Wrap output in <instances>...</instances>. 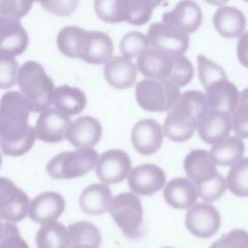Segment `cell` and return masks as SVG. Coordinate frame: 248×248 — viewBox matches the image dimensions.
Instances as JSON below:
<instances>
[{
  "label": "cell",
  "mask_w": 248,
  "mask_h": 248,
  "mask_svg": "<svg viewBox=\"0 0 248 248\" xmlns=\"http://www.w3.org/2000/svg\"><path fill=\"white\" fill-rule=\"evenodd\" d=\"M208 111L205 93L198 90L183 92L164 120L162 127L164 135L176 142L188 140L196 132L199 122Z\"/></svg>",
  "instance_id": "obj_1"
},
{
  "label": "cell",
  "mask_w": 248,
  "mask_h": 248,
  "mask_svg": "<svg viewBox=\"0 0 248 248\" xmlns=\"http://www.w3.org/2000/svg\"><path fill=\"white\" fill-rule=\"evenodd\" d=\"M16 83L31 111L42 112L52 104L54 83L39 62L30 60L23 63L19 67Z\"/></svg>",
  "instance_id": "obj_2"
},
{
  "label": "cell",
  "mask_w": 248,
  "mask_h": 248,
  "mask_svg": "<svg viewBox=\"0 0 248 248\" xmlns=\"http://www.w3.org/2000/svg\"><path fill=\"white\" fill-rule=\"evenodd\" d=\"M30 106L19 91H8L0 99V140L16 142L28 132Z\"/></svg>",
  "instance_id": "obj_3"
},
{
  "label": "cell",
  "mask_w": 248,
  "mask_h": 248,
  "mask_svg": "<svg viewBox=\"0 0 248 248\" xmlns=\"http://www.w3.org/2000/svg\"><path fill=\"white\" fill-rule=\"evenodd\" d=\"M180 88L169 79L143 78L136 85V100L151 112L170 110L180 98Z\"/></svg>",
  "instance_id": "obj_4"
},
{
  "label": "cell",
  "mask_w": 248,
  "mask_h": 248,
  "mask_svg": "<svg viewBox=\"0 0 248 248\" xmlns=\"http://www.w3.org/2000/svg\"><path fill=\"white\" fill-rule=\"evenodd\" d=\"M98 153L93 147L77 148L59 153L46 165L48 175L55 179L80 177L95 168Z\"/></svg>",
  "instance_id": "obj_5"
},
{
  "label": "cell",
  "mask_w": 248,
  "mask_h": 248,
  "mask_svg": "<svg viewBox=\"0 0 248 248\" xmlns=\"http://www.w3.org/2000/svg\"><path fill=\"white\" fill-rule=\"evenodd\" d=\"M113 221L129 238H137L141 233L143 209L139 197L130 192L113 197L109 209Z\"/></svg>",
  "instance_id": "obj_6"
},
{
  "label": "cell",
  "mask_w": 248,
  "mask_h": 248,
  "mask_svg": "<svg viewBox=\"0 0 248 248\" xmlns=\"http://www.w3.org/2000/svg\"><path fill=\"white\" fill-rule=\"evenodd\" d=\"M149 46L170 55H183L189 46V35L163 22L152 23L146 34Z\"/></svg>",
  "instance_id": "obj_7"
},
{
  "label": "cell",
  "mask_w": 248,
  "mask_h": 248,
  "mask_svg": "<svg viewBox=\"0 0 248 248\" xmlns=\"http://www.w3.org/2000/svg\"><path fill=\"white\" fill-rule=\"evenodd\" d=\"M29 198L11 179L0 177V217L8 223H17L25 218Z\"/></svg>",
  "instance_id": "obj_8"
},
{
  "label": "cell",
  "mask_w": 248,
  "mask_h": 248,
  "mask_svg": "<svg viewBox=\"0 0 248 248\" xmlns=\"http://www.w3.org/2000/svg\"><path fill=\"white\" fill-rule=\"evenodd\" d=\"M132 170L129 155L120 149H110L98 156L95 171L102 183L115 184L128 177Z\"/></svg>",
  "instance_id": "obj_9"
},
{
  "label": "cell",
  "mask_w": 248,
  "mask_h": 248,
  "mask_svg": "<svg viewBox=\"0 0 248 248\" xmlns=\"http://www.w3.org/2000/svg\"><path fill=\"white\" fill-rule=\"evenodd\" d=\"M185 225L193 235L199 238H208L218 232L221 217L211 203L198 202L188 209Z\"/></svg>",
  "instance_id": "obj_10"
},
{
  "label": "cell",
  "mask_w": 248,
  "mask_h": 248,
  "mask_svg": "<svg viewBox=\"0 0 248 248\" xmlns=\"http://www.w3.org/2000/svg\"><path fill=\"white\" fill-rule=\"evenodd\" d=\"M166 183L164 170L154 164H142L132 169L128 175V185L135 195L151 196Z\"/></svg>",
  "instance_id": "obj_11"
},
{
  "label": "cell",
  "mask_w": 248,
  "mask_h": 248,
  "mask_svg": "<svg viewBox=\"0 0 248 248\" xmlns=\"http://www.w3.org/2000/svg\"><path fill=\"white\" fill-rule=\"evenodd\" d=\"M71 122L69 116L55 108H48L40 113L36 121L34 127L36 137L45 142H59L66 138V133Z\"/></svg>",
  "instance_id": "obj_12"
},
{
  "label": "cell",
  "mask_w": 248,
  "mask_h": 248,
  "mask_svg": "<svg viewBox=\"0 0 248 248\" xmlns=\"http://www.w3.org/2000/svg\"><path fill=\"white\" fill-rule=\"evenodd\" d=\"M65 200L57 192H44L37 195L29 203L28 216L35 223L46 225L56 221L64 212Z\"/></svg>",
  "instance_id": "obj_13"
},
{
  "label": "cell",
  "mask_w": 248,
  "mask_h": 248,
  "mask_svg": "<svg viewBox=\"0 0 248 248\" xmlns=\"http://www.w3.org/2000/svg\"><path fill=\"white\" fill-rule=\"evenodd\" d=\"M163 137L162 126L151 118L139 120L131 133L132 143L141 155H151L157 152L162 145Z\"/></svg>",
  "instance_id": "obj_14"
},
{
  "label": "cell",
  "mask_w": 248,
  "mask_h": 248,
  "mask_svg": "<svg viewBox=\"0 0 248 248\" xmlns=\"http://www.w3.org/2000/svg\"><path fill=\"white\" fill-rule=\"evenodd\" d=\"M102 125L90 115L79 116L68 127L66 139L77 148H87L96 145L102 137Z\"/></svg>",
  "instance_id": "obj_15"
},
{
  "label": "cell",
  "mask_w": 248,
  "mask_h": 248,
  "mask_svg": "<svg viewBox=\"0 0 248 248\" xmlns=\"http://www.w3.org/2000/svg\"><path fill=\"white\" fill-rule=\"evenodd\" d=\"M202 13L195 1H181L163 14L162 22L176 27L187 34L194 33L202 24Z\"/></svg>",
  "instance_id": "obj_16"
},
{
  "label": "cell",
  "mask_w": 248,
  "mask_h": 248,
  "mask_svg": "<svg viewBox=\"0 0 248 248\" xmlns=\"http://www.w3.org/2000/svg\"><path fill=\"white\" fill-rule=\"evenodd\" d=\"M28 34L20 20L0 18V53L16 57L28 46Z\"/></svg>",
  "instance_id": "obj_17"
},
{
  "label": "cell",
  "mask_w": 248,
  "mask_h": 248,
  "mask_svg": "<svg viewBox=\"0 0 248 248\" xmlns=\"http://www.w3.org/2000/svg\"><path fill=\"white\" fill-rule=\"evenodd\" d=\"M210 110L232 114L239 102V91L228 78L219 79L205 88Z\"/></svg>",
  "instance_id": "obj_18"
},
{
  "label": "cell",
  "mask_w": 248,
  "mask_h": 248,
  "mask_svg": "<svg viewBox=\"0 0 248 248\" xmlns=\"http://www.w3.org/2000/svg\"><path fill=\"white\" fill-rule=\"evenodd\" d=\"M198 133L203 142L216 144L230 137L231 115L218 110H210L198 124Z\"/></svg>",
  "instance_id": "obj_19"
},
{
  "label": "cell",
  "mask_w": 248,
  "mask_h": 248,
  "mask_svg": "<svg viewBox=\"0 0 248 248\" xmlns=\"http://www.w3.org/2000/svg\"><path fill=\"white\" fill-rule=\"evenodd\" d=\"M136 66L146 78L168 79L172 68V55L150 47L137 58Z\"/></svg>",
  "instance_id": "obj_20"
},
{
  "label": "cell",
  "mask_w": 248,
  "mask_h": 248,
  "mask_svg": "<svg viewBox=\"0 0 248 248\" xmlns=\"http://www.w3.org/2000/svg\"><path fill=\"white\" fill-rule=\"evenodd\" d=\"M163 195L166 202L176 209H189L199 198L196 184L185 177L170 180L164 186Z\"/></svg>",
  "instance_id": "obj_21"
},
{
  "label": "cell",
  "mask_w": 248,
  "mask_h": 248,
  "mask_svg": "<svg viewBox=\"0 0 248 248\" xmlns=\"http://www.w3.org/2000/svg\"><path fill=\"white\" fill-rule=\"evenodd\" d=\"M184 170L188 178L196 185L212 179L217 173V165L203 149H195L189 152L183 162Z\"/></svg>",
  "instance_id": "obj_22"
},
{
  "label": "cell",
  "mask_w": 248,
  "mask_h": 248,
  "mask_svg": "<svg viewBox=\"0 0 248 248\" xmlns=\"http://www.w3.org/2000/svg\"><path fill=\"white\" fill-rule=\"evenodd\" d=\"M138 68L132 60L124 56H113L104 67V77L107 82L114 88L131 87L137 78Z\"/></svg>",
  "instance_id": "obj_23"
},
{
  "label": "cell",
  "mask_w": 248,
  "mask_h": 248,
  "mask_svg": "<svg viewBox=\"0 0 248 248\" xmlns=\"http://www.w3.org/2000/svg\"><path fill=\"white\" fill-rule=\"evenodd\" d=\"M213 26L225 38H236L244 33L246 17L244 14L232 6L219 7L213 16Z\"/></svg>",
  "instance_id": "obj_24"
},
{
  "label": "cell",
  "mask_w": 248,
  "mask_h": 248,
  "mask_svg": "<svg viewBox=\"0 0 248 248\" xmlns=\"http://www.w3.org/2000/svg\"><path fill=\"white\" fill-rule=\"evenodd\" d=\"M112 199V193L108 185L93 183L82 190L79 196V205L87 214L101 215L108 211Z\"/></svg>",
  "instance_id": "obj_25"
},
{
  "label": "cell",
  "mask_w": 248,
  "mask_h": 248,
  "mask_svg": "<svg viewBox=\"0 0 248 248\" xmlns=\"http://www.w3.org/2000/svg\"><path fill=\"white\" fill-rule=\"evenodd\" d=\"M88 44V31L78 26L63 27L56 38V45L62 54L70 58L84 57Z\"/></svg>",
  "instance_id": "obj_26"
},
{
  "label": "cell",
  "mask_w": 248,
  "mask_h": 248,
  "mask_svg": "<svg viewBox=\"0 0 248 248\" xmlns=\"http://www.w3.org/2000/svg\"><path fill=\"white\" fill-rule=\"evenodd\" d=\"M52 104L56 109L70 117L83 110L86 106V96L79 88L63 84L55 87Z\"/></svg>",
  "instance_id": "obj_27"
},
{
  "label": "cell",
  "mask_w": 248,
  "mask_h": 248,
  "mask_svg": "<svg viewBox=\"0 0 248 248\" xmlns=\"http://www.w3.org/2000/svg\"><path fill=\"white\" fill-rule=\"evenodd\" d=\"M244 151L245 144L242 139L236 136H230L222 141L213 144L208 152L216 165L228 167L242 159Z\"/></svg>",
  "instance_id": "obj_28"
},
{
  "label": "cell",
  "mask_w": 248,
  "mask_h": 248,
  "mask_svg": "<svg viewBox=\"0 0 248 248\" xmlns=\"http://www.w3.org/2000/svg\"><path fill=\"white\" fill-rule=\"evenodd\" d=\"M113 44L110 37L101 31H88V44L82 61L88 64H106L112 58Z\"/></svg>",
  "instance_id": "obj_29"
},
{
  "label": "cell",
  "mask_w": 248,
  "mask_h": 248,
  "mask_svg": "<svg viewBox=\"0 0 248 248\" xmlns=\"http://www.w3.org/2000/svg\"><path fill=\"white\" fill-rule=\"evenodd\" d=\"M36 244L37 248H70L69 231L56 221L43 225L37 232Z\"/></svg>",
  "instance_id": "obj_30"
},
{
  "label": "cell",
  "mask_w": 248,
  "mask_h": 248,
  "mask_svg": "<svg viewBox=\"0 0 248 248\" xmlns=\"http://www.w3.org/2000/svg\"><path fill=\"white\" fill-rule=\"evenodd\" d=\"M94 10L97 16L103 21L109 23L126 22L129 0H96Z\"/></svg>",
  "instance_id": "obj_31"
},
{
  "label": "cell",
  "mask_w": 248,
  "mask_h": 248,
  "mask_svg": "<svg viewBox=\"0 0 248 248\" xmlns=\"http://www.w3.org/2000/svg\"><path fill=\"white\" fill-rule=\"evenodd\" d=\"M71 245L84 244L94 248H99L101 245V232L98 228L87 221H78L73 223L68 228Z\"/></svg>",
  "instance_id": "obj_32"
},
{
  "label": "cell",
  "mask_w": 248,
  "mask_h": 248,
  "mask_svg": "<svg viewBox=\"0 0 248 248\" xmlns=\"http://www.w3.org/2000/svg\"><path fill=\"white\" fill-rule=\"evenodd\" d=\"M227 188L237 197H248V157L242 158L228 172Z\"/></svg>",
  "instance_id": "obj_33"
},
{
  "label": "cell",
  "mask_w": 248,
  "mask_h": 248,
  "mask_svg": "<svg viewBox=\"0 0 248 248\" xmlns=\"http://www.w3.org/2000/svg\"><path fill=\"white\" fill-rule=\"evenodd\" d=\"M122 56L132 59L138 58L143 51L149 48V44L145 34L139 31H131L126 33L119 44Z\"/></svg>",
  "instance_id": "obj_34"
},
{
  "label": "cell",
  "mask_w": 248,
  "mask_h": 248,
  "mask_svg": "<svg viewBox=\"0 0 248 248\" xmlns=\"http://www.w3.org/2000/svg\"><path fill=\"white\" fill-rule=\"evenodd\" d=\"M194 77V67L184 55H172V68L169 80L179 88L186 86Z\"/></svg>",
  "instance_id": "obj_35"
},
{
  "label": "cell",
  "mask_w": 248,
  "mask_h": 248,
  "mask_svg": "<svg viewBox=\"0 0 248 248\" xmlns=\"http://www.w3.org/2000/svg\"><path fill=\"white\" fill-rule=\"evenodd\" d=\"M158 1L129 0V11L126 19L127 23L133 25H142L148 22Z\"/></svg>",
  "instance_id": "obj_36"
},
{
  "label": "cell",
  "mask_w": 248,
  "mask_h": 248,
  "mask_svg": "<svg viewBox=\"0 0 248 248\" xmlns=\"http://www.w3.org/2000/svg\"><path fill=\"white\" fill-rule=\"evenodd\" d=\"M197 60L199 78L204 89L214 81L227 78L225 71L216 62L206 58L203 55H199Z\"/></svg>",
  "instance_id": "obj_37"
},
{
  "label": "cell",
  "mask_w": 248,
  "mask_h": 248,
  "mask_svg": "<svg viewBox=\"0 0 248 248\" xmlns=\"http://www.w3.org/2000/svg\"><path fill=\"white\" fill-rule=\"evenodd\" d=\"M198 190V196L203 201V202H213L220 199L227 189L226 178L217 173L212 179L196 185Z\"/></svg>",
  "instance_id": "obj_38"
},
{
  "label": "cell",
  "mask_w": 248,
  "mask_h": 248,
  "mask_svg": "<svg viewBox=\"0 0 248 248\" xmlns=\"http://www.w3.org/2000/svg\"><path fill=\"white\" fill-rule=\"evenodd\" d=\"M36 133L34 127L30 126L26 135L16 142H6L0 140V148L2 152L10 157H18L27 153L36 141Z\"/></svg>",
  "instance_id": "obj_39"
},
{
  "label": "cell",
  "mask_w": 248,
  "mask_h": 248,
  "mask_svg": "<svg viewBox=\"0 0 248 248\" xmlns=\"http://www.w3.org/2000/svg\"><path fill=\"white\" fill-rule=\"evenodd\" d=\"M18 64L15 57L0 53V89H8L16 83Z\"/></svg>",
  "instance_id": "obj_40"
},
{
  "label": "cell",
  "mask_w": 248,
  "mask_h": 248,
  "mask_svg": "<svg viewBox=\"0 0 248 248\" xmlns=\"http://www.w3.org/2000/svg\"><path fill=\"white\" fill-rule=\"evenodd\" d=\"M0 248H29L21 237L17 227L12 223H2L0 226Z\"/></svg>",
  "instance_id": "obj_41"
},
{
  "label": "cell",
  "mask_w": 248,
  "mask_h": 248,
  "mask_svg": "<svg viewBox=\"0 0 248 248\" xmlns=\"http://www.w3.org/2000/svg\"><path fill=\"white\" fill-rule=\"evenodd\" d=\"M33 5L31 1L0 0V18H12L20 20Z\"/></svg>",
  "instance_id": "obj_42"
},
{
  "label": "cell",
  "mask_w": 248,
  "mask_h": 248,
  "mask_svg": "<svg viewBox=\"0 0 248 248\" xmlns=\"http://www.w3.org/2000/svg\"><path fill=\"white\" fill-rule=\"evenodd\" d=\"M209 248H248V232L242 229H233L211 244Z\"/></svg>",
  "instance_id": "obj_43"
},
{
  "label": "cell",
  "mask_w": 248,
  "mask_h": 248,
  "mask_svg": "<svg viewBox=\"0 0 248 248\" xmlns=\"http://www.w3.org/2000/svg\"><path fill=\"white\" fill-rule=\"evenodd\" d=\"M232 131L240 139H248V103L238 102L231 114Z\"/></svg>",
  "instance_id": "obj_44"
},
{
  "label": "cell",
  "mask_w": 248,
  "mask_h": 248,
  "mask_svg": "<svg viewBox=\"0 0 248 248\" xmlns=\"http://www.w3.org/2000/svg\"><path fill=\"white\" fill-rule=\"evenodd\" d=\"M41 6L47 12L58 16H66L71 15L78 7L77 0H59V1H43Z\"/></svg>",
  "instance_id": "obj_45"
},
{
  "label": "cell",
  "mask_w": 248,
  "mask_h": 248,
  "mask_svg": "<svg viewBox=\"0 0 248 248\" xmlns=\"http://www.w3.org/2000/svg\"><path fill=\"white\" fill-rule=\"evenodd\" d=\"M236 55L240 64L248 68V31L239 36L236 46Z\"/></svg>",
  "instance_id": "obj_46"
},
{
  "label": "cell",
  "mask_w": 248,
  "mask_h": 248,
  "mask_svg": "<svg viewBox=\"0 0 248 248\" xmlns=\"http://www.w3.org/2000/svg\"><path fill=\"white\" fill-rule=\"evenodd\" d=\"M239 102L248 103V87L244 88L241 92H239Z\"/></svg>",
  "instance_id": "obj_47"
},
{
  "label": "cell",
  "mask_w": 248,
  "mask_h": 248,
  "mask_svg": "<svg viewBox=\"0 0 248 248\" xmlns=\"http://www.w3.org/2000/svg\"><path fill=\"white\" fill-rule=\"evenodd\" d=\"M70 248H94L89 245H84V244H76V245H71Z\"/></svg>",
  "instance_id": "obj_48"
},
{
  "label": "cell",
  "mask_w": 248,
  "mask_h": 248,
  "mask_svg": "<svg viewBox=\"0 0 248 248\" xmlns=\"http://www.w3.org/2000/svg\"><path fill=\"white\" fill-rule=\"evenodd\" d=\"M1 163H2V157H1V155H0V167H1Z\"/></svg>",
  "instance_id": "obj_49"
},
{
  "label": "cell",
  "mask_w": 248,
  "mask_h": 248,
  "mask_svg": "<svg viewBox=\"0 0 248 248\" xmlns=\"http://www.w3.org/2000/svg\"><path fill=\"white\" fill-rule=\"evenodd\" d=\"M1 220H2V219H1V217H0V226L2 225V221H1Z\"/></svg>",
  "instance_id": "obj_50"
},
{
  "label": "cell",
  "mask_w": 248,
  "mask_h": 248,
  "mask_svg": "<svg viewBox=\"0 0 248 248\" xmlns=\"http://www.w3.org/2000/svg\"><path fill=\"white\" fill-rule=\"evenodd\" d=\"M164 248H171V247H164Z\"/></svg>",
  "instance_id": "obj_51"
}]
</instances>
